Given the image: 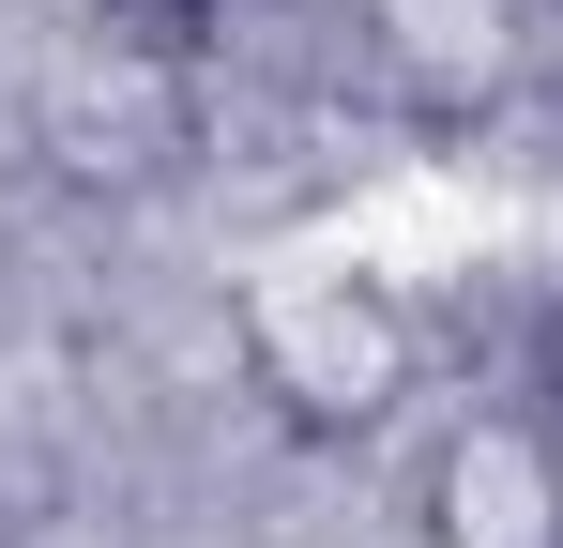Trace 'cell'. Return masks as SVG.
<instances>
[{
  "label": "cell",
  "instance_id": "52a82bcc",
  "mask_svg": "<svg viewBox=\"0 0 563 548\" xmlns=\"http://www.w3.org/2000/svg\"><path fill=\"white\" fill-rule=\"evenodd\" d=\"M0 168H15V138H0Z\"/></svg>",
  "mask_w": 563,
  "mask_h": 548
},
{
  "label": "cell",
  "instance_id": "8992f818",
  "mask_svg": "<svg viewBox=\"0 0 563 548\" xmlns=\"http://www.w3.org/2000/svg\"><path fill=\"white\" fill-rule=\"evenodd\" d=\"M518 412H533V427H549V442H563V305H549V320H533V381H518Z\"/></svg>",
  "mask_w": 563,
  "mask_h": 548
},
{
  "label": "cell",
  "instance_id": "5b68a950",
  "mask_svg": "<svg viewBox=\"0 0 563 548\" xmlns=\"http://www.w3.org/2000/svg\"><path fill=\"white\" fill-rule=\"evenodd\" d=\"M213 15H229V0H92L107 46H153V62H198V46H213Z\"/></svg>",
  "mask_w": 563,
  "mask_h": 548
},
{
  "label": "cell",
  "instance_id": "6da1fadb",
  "mask_svg": "<svg viewBox=\"0 0 563 548\" xmlns=\"http://www.w3.org/2000/svg\"><path fill=\"white\" fill-rule=\"evenodd\" d=\"M229 351H244V381H260V412H275L289 442H380L411 412V381H427V320H411L396 274L305 244V260L244 274Z\"/></svg>",
  "mask_w": 563,
  "mask_h": 548
},
{
  "label": "cell",
  "instance_id": "277c9868",
  "mask_svg": "<svg viewBox=\"0 0 563 548\" xmlns=\"http://www.w3.org/2000/svg\"><path fill=\"white\" fill-rule=\"evenodd\" d=\"M46 168L62 183H168L184 168V62L92 31L62 62V91H46Z\"/></svg>",
  "mask_w": 563,
  "mask_h": 548
},
{
  "label": "cell",
  "instance_id": "3957f363",
  "mask_svg": "<svg viewBox=\"0 0 563 548\" xmlns=\"http://www.w3.org/2000/svg\"><path fill=\"white\" fill-rule=\"evenodd\" d=\"M427 548H563V442L533 412H457L411 472Z\"/></svg>",
  "mask_w": 563,
  "mask_h": 548
},
{
  "label": "cell",
  "instance_id": "7a4b0ae2",
  "mask_svg": "<svg viewBox=\"0 0 563 548\" xmlns=\"http://www.w3.org/2000/svg\"><path fill=\"white\" fill-rule=\"evenodd\" d=\"M351 46H366V77L427 122V138H472V122H503L518 107V0H351Z\"/></svg>",
  "mask_w": 563,
  "mask_h": 548
}]
</instances>
